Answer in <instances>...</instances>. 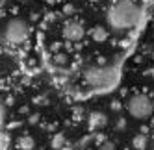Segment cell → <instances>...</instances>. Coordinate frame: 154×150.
<instances>
[{
    "mask_svg": "<svg viewBox=\"0 0 154 150\" xmlns=\"http://www.w3.org/2000/svg\"><path fill=\"white\" fill-rule=\"evenodd\" d=\"M126 110L128 113L137 121H143V119H149L154 111V102L150 96L143 94V93H137L134 96H130L128 102H126Z\"/></svg>",
    "mask_w": 154,
    "mask_h": 150,
    "instance_id": "3",
    "label": "cell"
},
{
    "mask_svg": "<svg viewBox=\"0 0 154 150\" xmlns=\"http://www.w3.org/2000/svg\"><path fill=\"white\" fill-rule=\"evenodd\" d=\"M91 35H93L95 41H104V39L108 37V32H106L104 28H100V26H97V28L91 30Z\"/></svg>",
    "mask_w": 154,
    "mask_h": 150,
    "instance_id": "7",
    "label": "cell"
},
{
    "mask_svg": "<svg viewBox=\"0 0 154 150\" xmlns=\"http://www.w3.org/2000/svg\"><path fill=\"white\" fill-rule=\"evenodd\" d=\"M89 124H91L93 128L106 124V115H102V113H93V115L89 117Z\"/></svg>",
    "mask_w": 154,
    "mask_h": 150,
    "instance_id": "6",
    "label": "cell"
},
{
    "mask_svg": "<svg viewBox=\"0 0 154 150\" xmlns=\"http://www.w3.org/2000/svg\"><path fill=\"white\" fill-rule=\"evenodd\" d=\"M147 143H149L147 135H137V137L134 139V146H136V148H145Z\"/></svg>",
    "mask_w": 154,
    "mask_h": 150,
    "instance_id": "8",
    "label": "cell"
},
{
    "mask_svg": "<svg viewBox=\"0 0 154 150\" xmlns=\"http://www.w3.org/2000/svg\"><path fill=\"white\" fill-rule=\"evenodd\" d=\"M20 145H23V148H32V145H34V141H32V139H30V137H28V139L24 137V139H23V141H20Z\"/></svg>",
    "mask_w": 154,
    "mask_h": 150,
    "instance_id": "9",
    "label": "cell"
},
{
    "mask_svg": "<svg viewBox=\"0 0 154 150\" xmlns=\"http://www.w3.org/2000/svg\"><path fill=\"white\" fill-rule=\"evenodd\" d=\"M85 35V28L82 22H78V20H67V22L63 24V37L67 41H82Z\"/></svg>",
    "mask_w": 154,
    "mask_h": 150,
    "instance_id": "5",
    "label": "cell"
},
{
    "mask_svg": "<svg viewBox=\"0 0 154 150\" xmlns=\"http://www.w3.org/2000/svg\"><path fill=\"white\" fill-rule=\"evenodd\" d=\"M117 80V72L113 67H91L85 70V82L97 89H108Z\"/></svg>",
    "mask_w": 154,
    "mask_h": 150,
    "instance_id": "2",
    "label": "cell"
},
{
    "mask_svg": "<svg viewBox=\"0 0 154 150\" xmlns=\"http://www.w3.org/2000/svg\"><path fill=\"white\" fill-rule=\"evenodd\" d=\"M30 35V26L24 19H11L4 28V37L11 45H23Z\"/></svg>",
    "mask_w": 154,
    "mask_h": 150,
    "instance_id": "4",
    "label": "cell"
},
{
    "mask_svg": "<svg viewBox=\"0 0 154 150\" xmlns=\"http://www.w3.org/2000/svg\"><path fill=\"white\" fill-rule=\"evenodd\" d=\"M141 19V6L134 0H117L108 9V24L113 30L125 32L134 28Z\"/></svg>",
    "mask_w": 154,
    "mask_h": 150,
    "instance_id": "1",
    "label": "cell"
}]
</instances>
